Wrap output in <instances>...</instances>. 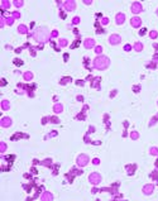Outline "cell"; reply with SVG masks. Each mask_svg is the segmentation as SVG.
Segmentation results:
<instances>
[{
  "instance_id": "4dcf8cb0",
  "label": "cell",
  "mask_w": 158,
  "mask_h": 201,
  "mask_svg": "<svg viewBox=\"0 0 158 201\" xmlns=\"http://www.w3.org/2000/svg\"><path fill=\"white\" fill-rule=\"evenodd\" d=\"M101 23H103V24H108V23H109V19H108V18H103V19H101Z\"/></svg>"
},
{
  "instance_id": "f546056e",
  "label": "cell",
  "mask_w": 158,
  "mask_h": 201,
  "mask_svg": "<svg viewBox=\"0 0 158 201\" xmlns=\"http://www.w3.org/2000/svg\"><path fill=\"white\" fill-rule=\"evenodd\" d=\"M12 17H13V18H20V14H19L18 12H15V13H13Z\"/></svg>"
},
{
  "instance_id": "74e56055",
  "label": "cell",
  "mask_w": 158,
  "mask_h": 201,
  "mask_svg": "<svg viewBox=\"0 0 158 201\" xmlns=\"http://www.w3.org/2000/svg\"><path fill=\"white\" fill-rule=\"evenodd\" d=\"M85 4H87V5H90V4H91V2H90V0H85Z\"/></svg>"
},
{
  "instance_id": "5b68a950",
  "label": "cell",
  "mask_w": 158,
  "mask_h": 201,
  "mask_svg": "<svg viewBox=\"0 0 158 201\" xmlns=\"http://www.w3.org/2000/svg\"><path fill=\"white\" fill-rule=\"evenodd\" d=\"M63 7H65V9H66L67 12H72V10H75V8H76V3L73 2V0H67V2L63 4Z\"/></svg>"
},
{
  "instance_id": "30bf717a",
  "label": "cell",
  "mask_w": 158,
  "mask_h": 201,
  "mask_svg": "<svg viewBox=\"0 0 158 201\" xmlns=\"http://www.w3.org/2000/svg\"><path fill=\"white\" fill-rule=\"evenodd\" d=\"M153 191H154V186H153L152 183L145 185V186L143 187V193H144V195H152Z\"/></svg>"
},
{
  "instance_id": "6da1fadb",
  "label": "cell",
  "mask_w": 158,
  "mask_h": 201,
  "mask_svg": "<svg viewBox=\"0 0 158 201\" xmlns=\"http://www.w3.org/2000/svg\"><path fill=\"white\" fill-rule=\"evenodd\" d=\"M33 37H34V39L37 42L44 43V42H47L49 39V31L46 27H41L33 33Z\"/></svg>"
},
{
  "instance_id": "9c48e42d",
  "label": "cell",
  "mask_w": 158,
  "mask_h": 201,
  "mask_svg": "<svg viewBox=\"0 0 158 201\" xmlns=\"http://www.w3.org/2000/svg\"><path fill=\"white\" fill-rule=\"evenodd\" d=\"M12 124H13V120H12L10 118H8V117H5V118H3L2 120H0V125L4 127V128H8V127H10Z\"/></svg>"
},
{
  "instance_id": "e0dca14e",
  "label": "cell",
  "mask_w": 158,
  "mask_h": 201,
  "mask_svg": "<svg viewBox=\"0 0 158 201\" xmlns=\"http://www.w3.org/2000/svg\"><path fill=\"white\" fill-rule=\"evenodd\" d=\"M142 49H143V44H142L140 42H138V43H135V44H134V51L140 52Z\"/></svg>"
},
{
  "instance_id": "e575fe53",
  "label": "cell",
  "mask_w": 158,
  "mask_h": 201,
  "mask_svg": "<svg viewBox=\"0 0 158 201\" xmlns=\"http://www.w3.org/2000/svg\"><path fill=\"white\" fill-rule=\"evenodd\" d=\"M124 49H125V51H130V49H132V46H129V44H127V46L124 47Z\"/></svg>"
},
{
  "instance_id": "ab89813d",
  "label": "cell",
  "mask_w": 158,
  "mask_h": 201,
  "mask_svg": "<svg viewBox=\"0 0 158 201\" xmlns=\"http://www.w3.org/2000/svg\"><path fill=\"white\" fill-rule=\"evenodd\" d=\"M157 15H158V10H157Z\"/></svg>"
},
{
  "instance_id": "d6a6232c",
  "label": "cell",
  "mask_w": 158,
  "mask_h": 201,
  "mask_svg": "<svg viewBox=\"0 0 158 201\" xmlns=\"http://www.w3.org/2000/svg\"><path fill=\"white\" fill-rule=\"evenodd\" d=\"M51 36H52V37H57V36H58V32H57V31H53V32L51 33Z\"/></svg>"
},
{
  "instance_id": "8d00e7d4",
  "label": "cell",
  "mask_w": 158,
  "mask_h": 201,
  "mask_svg": "<svg viewBox=\"0 0 158 201\" xmlns=\"http://www.w3.org/2000/svg\"><path fill=\"white\" fill-rule=\"evenodd\" d=\"M144 33H145V29H142V31H140V32H139V34H140V36H143V34H144Z\"/></svg>"
},
{
  "instance_id": "7c38bea8",
  "label": "cell",
  "mask_w": 158,
  "mask_h": 201,
  "mask_svg": "<svg viewBox=\"0 0 158 201\" xmlns=\"http://www.w3.org/2000/svg\"><path fill=\"white\" fill-rule=\"evenodd\" d=\"M115 20H116V24H123L125 22V14L124 13H118L116 17H115Z\"/></svg>"
},
{
  "instance_id": "f1b7e54d",
  "label": "cell",
  "mask_w": 158,
  "mask_h": 201,
  "mask_svg": "<svg viewBox=\"0 0 158 201\" xmlns=\"http://www.w3.org/2000/svg\"><path fill=\"white\" fill-rule=\"evenodd\" d=\"M72 23H73V24H78V23H80V18H78V17H75V18L72 19Z\"/></svg>"
},
{
  "instance_id": "8992f818",
  "label": "cell",
  "mask_w": 158,
  "mask_h": 201,
  "mask_svg": "<svg viewBox=\"0 0 158 201\" xmlns=\"http://www.w3.org/2000/svg\"><path fill=\"white\" fill-rule=\"evenodd\" d=\"M120 41H121V38H120V36H118V34H113V36H110V37H109V43H110V44H113V46L119 44V43H120Z\"/></svg>"
},
{
  "instance_id": "ba28073f",
  "label": "cell",
  "mask_w": 158,
  "mask_h": 201,
  "mask_svg": "<svg viewBox=\"0 0 158 201\" xmlns=\"http://www.w3.org/2000/svg\"><path fill=\"white\" fill-rule=\"evenodd\" d=\"M84 47L87 48V49L94 48V47H95V41H94L92 38H86V39L84 41Z\"/></svg>"
},
{
  "instance_id": "2e32d148",
  "label": "cell",
  "mask_w": 158,
  "mask_h": 201,
  "mask_svg": "<svg viewBox=\"0 0 158 201\" xmlns=\"http://www.w3.org/2000/svg\"><path fill=\"white\" fill-rule=\"evenodd\" d=\"M18 32H19L20 34H27V32H28V31H27V27L22 24V25H19V27H18Z\"/></svg>"
},
{
  "instance_id": "4fadbf2b",
  "label": "cell",
  "mask_w": 158,
  "mask_h": 201,
  "mask_svg": "<svg viewBox=\"0 0 158 201\" xmlns=\"http://www.w3.org/2000/svg\"><path fill=\"white\" fill-rule=\"evenodd\" d=\"M41 200H43V201H44V200H49V201H51V200H53V195H52L51 192H47V191H46V192L42 193Z\"/></svg>"
},
{
  "instance_id": "1f68e13d",
  "label": "cell",
  "mask_w": 158,
  "mask_h": 201,
  "mask_svg": "<svg viewBox=\"0 0 158 201\" xmlns=\"http://www.w3.org/2000/svg\"><path fill=\"white\" fill-rule=\"evenodd\" d=\"M68 80H71L70 77H67V78H62L61 80V83H66V82H68Z\"/></svg>"
},
{
  "instance_id": "277c9868",
  "label": "cell",
  "mask_w": 158,
  "mask_h": 201,
  "mask_svg": "<svg viewBox=\"0 0 158 201\" xmlns=\"http://www.w3.org/2000/svg\"><path fill=\"white\" fill-rule=\"evenodd\" d=\"M89 163V157L86 154H80L77 157V164L80 167H85Z\"/></svg>"
},
{
  "instance_id": "7402d4cb",
  "label": "cell",
  "mask_w": 158,
  "mask_h": 201,
  "mask_svg": "<svg viewBox=\"0 0 158 201\" xmlns=\"http://www.w3.org/2000/svg\"><path fill=\"white\" fill-rule=\"evenodd\" d=\"M130 138H132V139H138V138H139L138 132H132V133H130Z\"/></svg>"
},
{
  "instance_id": "f35d334b",
  "label": "cell",
  "mask_w": 158,
  "mask_h": 201,
  "mask_svg": "<svg viewBox=\"0 0 158 201\" xmlns=\"http://www.w3.org/2000/svg\"><path fill=\"white\" fill-rule=\"evenodd\" d=\"M91 192H92V193H96V192H98V188H92V191H91Z\"/></svg>"
},
{
  "instance_id": "4316f807",
  "label": "cell",
  "mask_w": 158,
  "mask_h": 201,
  "mask_svg": "<svg viewBox=\"0 0 158 201\" xmlns=\"http://www.w3.org/2000/svg\"><path fill=\"white\" fill-rule=\"evenodd\" d=\"M2 7H3V9H7V8L10 7V3H9V2H3V3H2Z\"/></svg>"
},
{
  "instance_id": "d6986e66",
  "label": "cell",
  "mask_w": 158,
  "mask_h": 201,
  "mask_svg": "<svg viewBox=\"0 0 158 201\" xmlns=\"http://www.w3.org/2000/svg\"><path fill=\"white\" fill-rule=\"evenodd\" d=\"M150 154H152V156H158V148L152 147V148H150Z\"/></svg>"
},
{
  "instance_id": "cb8c5ba5",
  "label": "cell",
  "mask_w": 158,
  "mask_h": 201,
  "mask_svg": "<svg viewBox=\"0 0 158 201\" xmlns=\"http://www.w3.org/2000/svg\"><path fill=\"white\" fill-rule=\"evenodd\" d=\"M13 23H14V18H13V17L7 18V24H8V25H12Z\"/></svg>"
},
{
  "instance_id": "484cf974",
  "label": "cell",
  "mask_w": 158,
  "mask_h": 201,
  "mask_svg": "<svg viewBox=\"0 0 158 201\" xmlns=\"http://www.w3.org/2000/svg\"><path fill=\"white\" fill-rule=\"evenodd\" d=\"M5 149H7V144L5 143H0V152H5Z\"/></svg>"
},
{
  "instance_id": "8fae6325",
  "label": "cell",
  "mask_w": 158,
  "mask_h": 201,
  "mask_svg": "<svg viewBox=\"0 0 158 201\" xmlns=\"http://www.w3.org/2000/svg\"><path fill=\"white\" fill-rule=\"evenodd\" d=\"M130 24H132V27L138 28V27H140V24H142V19H140V18H138V17H134V18H132Z\"/></svg>"
},
{
  "instance_id": "603a6c76",
  "label": "cell",
  "mask_w": 158,
  "mask_h": 201,
  "mask_svg": "<svg viewBox=\"0 0 158 201\" xmlns=\"http://www.w3.org/2000/svg\"><path fill=\"white\" fill-rule=\"evenodd\" d=\"M95 52L100 56V54H101V52H103V47H101V46H96V47H95Z\"/></svg>"
},
{
  "instance_id": "5bb4252c",
  "label": "cell",
  "mask_w": 158,
  "mask_h": 201,
  "mask_svg": "<svg viewBox=\"0 0 158 201\" xmlns=\"http://www.w3.org/2000/svg\"><path fill=\"white\" fill-rule=\"evenodd\" d=\"M53 111H54L56 114H61V113L63 111V105H62V104H56V105L53 106Z\"/></svg>"
},
{
  "instance_id": "83f0119b",
  "label": "cell",
  "mask_w": 158,
  "mask_h": 201,
  "mask_svg": "<svg viewBox=\"0 0 158 201\" xmlns=\"http://www.w3.org/2000/svg\"><path fill=\"white\" fill-rule=\"evenodd\" d=\"M49 120H51L52 123H54V124L59 123V119H58V118H56V117H52V118H49Z\"/></svg>"
},
{
  "instance_id": "ac0fdd59",
  "label": "cell",
  "mask_w": 158,
  "mask_h": 201,
  "mask_svg": "<svg viewBox=\"0 0 158 201\" xmlns=\"http://www.w3.org/2000/svg\"><path fill=\"white\" fill-rule=\"evenodd\" d=\"M24 78H25V81H30V80L33 78V73H32L30 71L25 72V73H24Z\"/></svg>"
},
{
  "instance_id": "7a4b0ae2",
  "label": "cell",
  "mask_w": 158,
  "mask_h": 201,
  "mask_svg": "<svg viewBox=\"0 0 158 201\" xmlns=\"http://www.w3.org/2000/svg\"><path fill=\"white\" fill-rule=\"evenodd\" d=\"M92 65H94V67H95V68H98V70H105V68H108V67H109V65H110V60H109L106 56L100 54V56H98V57L92 61Z\"/></svg>"
},
{
  "instance_id": "d4e9b609",
  "label": "cell",
  "mask_w": 158,
  "mask_h": 201,
  "mask_svg": "<svg viewBox=\"0 0 158 201\" xmlns=\"http://www.w3.org/2000/svg\"><path fill=\"white\" fill-rule=\"evenodd\" d=\"M23 4H24V3L22 2V0H17V2H14V5H15V7H18V8L23 7Z\"/></svg>"
},
{
  "instance_id": "836d02e7",
  "label": "cell",
  "mask_w": 158,
  "mask_h": 201,
  "mask_svg": "<svg viewBox=\"0 0 158 201\" xmlns=\"http://www.w3.org/2000/svg\"><path fill=\"white\" fill-rule=\"evenodd\" d=\"M92 163H94V164H99V163H100V159H99V158H95V159L92 161Z\"/></svg>"
},
{
  "instance_id": "d590c367",
  "label": "cell",
  "mask_w": 158,
  "mask_h": 201,
  "mask_svg": "<svg viewBox=\"0 0 158 201\" xmlns=\"http://www.w3.org/2000/svg\"><path fill=\"white\" fill-rule=\"evenodd\" d=\"M133 90H135V92H138V90H140V86H135V87H133Z\"/></svg>"
},
{
  "instance_id": "3957f363",
  "label": "cell",
  "mask_w": 158,
  "mask_h": 201,
  "mask_svg": "<svg viewBox=\"0 0 158 201\" xmlns=\"http://www.w3.org/2000/svg\"><path fill=\"white\" fill-rule=\"evenodd\" d=\"M89 181H90L94 186H96V185H99V183L101 182V176H100L98 172H94V173H91V175L89 176Z\"/></svg>"
},
{
  "instance_id": "9a60e30c",
  "label": "cell",
  "mask_w": 158,
  "mask_h": 201,
  "mask_svg": "<svg viewBox=\"0 0 158 201\" xmlns=\"http://www.w3.org/2000/svg\"><path fill=\"white\" fill-rule=\"evenodd\" d=\"M2 109L3 110H9L10 109V103L8 101V100H3L2 101Z\"/></svg>"
},
{
  "instance_id": "ffe728a7",
  "label": "cell",
  "mask_w": 158,
  "mask_h": 201,
  "mask_svg": "<svg viewBox=\"0 0 158 201\" xmlns=\"http://www.w3.org/2000/svg\"><path fill=\"white\" fill-rule=\"evenodd\" d=\"M149 37H150V38H152V39H155V38H157V37H158V33H157V32H155V31H152V32H150V33H149Z\"/></svg>"
},
{
  "instance_id": "52a82bcc",
  "label": "cell",
  "mask_w": 158,
  "mask_h": 201,
  "mask_svg": "<svg viewBox=\"0 0 158 201\" xmlns=\"http://www.w3.org/2000/svg\"><path fill=\"white\" fill-rule=\"evenodd\" d=\"M142 10H143V7H142L140 3H133L132 4V12L134 14H139Z\"/></svg>"
},
{
  "instance_id": "44dd1931",
  "label": "cell",
  "mask_w": 158,
  "mask_h": 201,
  "mask_svg": "<svg viewBox=\"0 0 158 201\" xmlns=\"http://www.w3.org/2000/svg\"><path fill=\"white\" fill-rule=\"evenodd\" d=\"M58 43H59V47H66V46H67V39H63V38H62V39H59Z\"/></svg>"
}]
</instances>
